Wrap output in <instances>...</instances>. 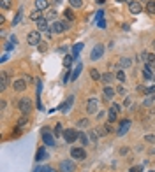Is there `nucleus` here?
Wrapping results in <instances>:
<instances>
[{
	"label": "nucleus",
	"instance_id": "nucleus-1",
	"mask_svg": "<svg viewBox=\"0 0 155 172\" xmlns=\"http://www.w3.org/2000/svg\"><path fill=\"white\" fill-rule=\"evenodd\" d=\"M18 109L21 111V114H30V111H32V100L30 98H20Z\"/></svg>",
	"mask_w": 155,
	"mask_h": 172
},
{
	"label": "nucleus",
	"instance_id": "nucleus-2",
	"mask_svg": "<svg viewBox=\"0 0 155 172\" xmlns=\"http://www.w3.org/2000/svg\"><path fill=\"white\" fill-rule=\"evenodd\" d=\"M55 140H56L55 134H51L50 128H48V127H44V128H42V142H44V144H48V146H53V144H55Z\"/></svg>",
	"mask_w": 155,
	"mask_h": 172
},
{
	"label": "nucleus",
	"instance_id": "nucleus-3",
	"mask_svg": "<svg viewBox=\"0 0 155 172\" xmlns=\"http://www.w3.org/2000/svg\"><path fill=\"white\" fill-rule=\"evenodd\" d=\"M67 30V27H65V21H53L50 25V32L51 33H64Z\"/></svg>",
	"mask_w": 155,
	"mask_h": 172
},
{
	"label": "nucleus",
	"instance_id": "nucleus-4",
	"mask_svg": "<svg viewBox=\"0 0 155 172\" xmlns=\"http://www.w3.org/2000/svg\"><path fill=\"white\" fill-rule=\"evenodd\" d=\"M86 111H88V114H95L97 111H99V98L97 97H90L88 102H86Z\"/></svg>",
	"mask_w": 155,
	"mask_h": 172
},
{
	"label": "nucleus",
	"instance_id": "nucleus-5",
	"mask_svg": "<svg viewBox=\"0 0 155 172\" xmlns=\"http://www.w3.org/2000/svg\"><path fill=\"white\" fill-rule=\"evenodd\" d=\"M27 41L30 46H39V44H41V32H39V30H32V32L28 33Z\"/></svg>",
	"mask_w": 155,
	"mask_h": 172
},
{
	"label": "nucleus",
	"instance_id": "nucleus-6",
	"mask_svg": "<svg viewBox=\"0 0 155 172\" xmlns=\"http://www.w3.org/2000/svg\"><path fill=\"white\" fill-rule=\"evenodd\" d=\"M102 54H104V46L102 44H97V46H94V49H92V53H90V60H99L102 58Z\"/></svg>",
	"mask_w": 155,
	"mask_h": 172
},
{
	"label": "nucleus",
	"instance_id": "nucleus-7",
	"mask_svg": "<svg viewBox=\"0 0 155 172\" xmlns=\"http://www.w3.org/2000/svg\"><path fill=\"white\" fill-rule=\"evenodd\" d=\"M76 170V163L72 160H62L60 161V172H74Z\"/></svg>",
	"mask_w": 155,
	"mask_h": 172
},
{
	"label": "nucleus",
	"instance_id": "nucleus-8",
	"mask_svg": "<svg viewBox=\"0 0 155 172\" xmlns=\"http://www.w3.org/2000/svg\"><path fill=\"white\" fill-rule=\"evenodd\" d=\"M71 156L74 160H85L86 158V151H85V148H72Z\"/></svg>",
	"mask_w": 155,
	"mask_h": 172
},
{
	"label": "nucleus",
	"instance_id": "nucleus-9",
	"mask_svg": "<svg viewBox=\"0 0 155 172\" xmlns=\"http://www.w3.org/2000/svg\"><path fill=\"white\" fill-rule=\"evenodd\" d=\"M78 135H79V134H78L74 128H67L65 132H64V139H65L67 142H76V140H78Z\"/></svg>",
	"mask_w": 155,
	"mask_h": 172
},
{
	"label": "nucleus",
	"instance_id": "nucleus-10",
	"mask_svg": "<svg viewBox=\"0 0 155 172\" xmlns=\"http://www.w3.org/2000/svg\"><path fill=\"white\" fill-rule=\"evenodd\" d=\"M129 11L132 12V14H139V12L143 11L141 2H139V0H131V2H129Z\"/></svg>",
	"mask_w": 155,
	"mask_h": 172
},
{
	"label": "nucleus",
	"instance_id": "nucleus-11",
	"mask_svg": "<svg viewBox=\"0 0 155 172\" xmlns=\"http://www.w3.org/2000/svg\"><path fill=\"white\" fill-rule=\"evenodd\" d=\"M7 86H9V75H7V70H2V74H0V90L4 92Z\"/></svg>",
	"mask_w": 155,
	"mask_h": 172
},
{
	"label": "nucleus",
	"instance_id": "nucleus-12",
	"mask_svg": "<svg viewBox=\"0 0 155 172\" xmlns=\"http://www.w3.org/2000/svg\"><path fill=\"white\" fill-rule=\"evenodd\" d=\"M27 84H28V83L25 79H16L14 83H12V86H14L16 92H25V90H27Z\"/></svg>",
	"mask_w": 155,
	"mask_h": 172
},
{
	"label": "nucleus",
	"instance_id": "nucleus-13",
	"mask_svg": "<svg viewBox=\"0 0 155 172\" xmlns=\"http://www.w3.org/2000/svg\"><path fill=\"white\" fill-rule=\"evenodd\" d=\"M129 128H131V119H123V121H120V128H118V132H116V134H118V135H123Z\"/></svg>",
	"mask_w": 155,
	"mask_h": 172
},
{
	"label": "nucleus",
	"instance_id": "nucleus-14",
	"mask_svg": "<svg viewBox=\"0 0 155 172\" xmlns=\"http://www.w3.org/2000/svg\"><path fill=\"white\" fill-rule=\"evenodd\" d=\"M102 93H104V98L106 100H113V97H115V90H113V88H111V84L109 86H104V88H102Z\"/></svg>",
	"mask_w": 155,
	"mask_h": 172
},
{
	"label": "nucleus",
	"instance_id": "nucleus-15",
	"mask_svg": "<svg viewBox=\"0 0 155 172\" xmlns=\"http://www.w3.org/2000/svg\"><path fill=\"white\" fill-rule=\"evenodd\" d=\"M37 30L39 32H48V30H50V23H48L46 18H42V19L37 21Z\"/></svg>",
	"mask_w": 155,
	"mask_h": 172
},
{
	"label": "nucleus",
	"instance_id": "nucleus-16",
	"mask_svg": "<svg viewBox=\"0 0 155 172\" xmlns=\"http://www.w3.org/2000/svg\"><path fill=\"white\" fill-rule=\"evenodd\" d=\"M78 140H79V144L83 146H88V144H92V142H90V137L86 134H85V132H79V135H78Z\"/></svg>",
	"mask_w": 155,
	"mask_h": 172
},
{
	"label": "nucleus",
	"instance_id": "nucleus-17",
	"mask_svg": "<svg viewBox=\"0 0 155 172\" xmlns=\"http://www.w3.org/2000/svg\"><path fill=\"white\" fill-rule=\"evenodd\" d=\"M50 7V2L48 0H35V9H39V11H46Z\"/></svg>",
	"mask_w": 155,
	"mask_h": 172
},
{
	"label": "nucleus",
	"instance_id": "nucleus-18",
	"mask_svg": "<svg viewBox=\"0 0 155 172\" xmlns=\"http://www.w3.org/2000/svg\"><path fill=\"white\" fill-rule=\"evenodd\" d=\"M42 18H44V16H42V11H39V9H35V11L30 12V19L35 21V23H37L39 19H42Z\"/></svg>",
	"mask_w": 155,
	"mask_h": 172
},
{
	"label": "nucleus",
	"instance_id": "nucleus-19",
	"mask_svg": "<svg viewBox=\"0 0 155 172\" xmlns=\"http://www.w3.org/2000/svg\"><path fill=\"white\" fill-rule=\"evenodd\" d=\"M72 102H74V97L71 95V97H69V98L65 100V104L62 105V113H67V111H69V109L72 107Z\"/></svg>",
	"mask_w": 155,
	"mask_h": 172
},
{
	"label": "nucleus",
	"instance_id": "nucleus-20",
	"mask_svg": "<svg viewBox=\"0 0 155 172\" xmlns=\"http://www.w3.org/2000/svg\"><path fill=\"white\" fill-rule=\"evenodd\" d=\"M27 121H28V114H23L21 118H20V121H18L16 128L18 130H23V128H25V125H27Z\"/></svg>",
	"mask_w": 155,
	"mask_h": 172
},
{
	"label": "nucleus",
	"instance_id": "nucleus-21",
	"mask_svg": "<svg viewBox=\"0 0 155 172\" xmlns=\"http://www.w3.org/2000/svg\"><path fill=\"white\" fill-rule=\"evenodd\" d=\"M102 83H104L106 86H109L111 83H113V74H111V72H106V74H102Z\"/></svg>",
	"mask_w": 155,
	"mask_h": 172
},
{
	"label": "nucleus",
	"instance_id": "nucleus-22",
	"mask_svg": "<svg viewBox=\"0 0 155 172\" xmlns=\"http://www.w3.org/2000/svg\"><path fill=\"white\" fill-rule=\"evenodd\" d=\"M143 77H144V79H148V81H153L155 79V74L148 69V67H144V69H143Z\"/></svg>",
	"mask_w": 155,
	"mask_h": 172
},
{
	"label": "nucleus",
	"instance_id": "nucleus-23",
	"mask_svg": "<svg viewBox=\"0 0 155 172\" xmlns=\"http://www.w3.org/2000/svg\"><path fill=\"white\" fill-rule=\"evenodd\" d=\"M83 70V65L81 63H78L76 65V69L72 70V74H71V81H74V79H78V75H79V72Z\"/></svg>",
	"mask_w": 155,
	"mask_h": 172
},
{
	"label": "nucleus",
	"instance_id": "nucleus-24",
	"mask_svg": "<svg viewBox=\"0 0 155 172\" xmlns=\"http://www.w3.org/2000/svg\"><path fill=\"white\" fill-rule=\"evenodd\" d=\"M146 12H148L150 16H155V0H150L148 4H146Z\"/></svg>",
	"mask_w": 155,
	"mask_h": 172
},
{
	"label": "nucleus",
	"instance_id": "nucleus-25",
	"mask_svg": "<svg viewBox=\"0 0 155 172\" xmlns=\"http://www.w3.org/2000/svg\"><path fill=\"white\" fill-rule=\"evenodd\" d=\"M90 77H92L94 81H100V79H102V75H100V72L97 69H90Z\"/></svg>",
	"mask_w": 155,
	"mask_h": 172
},
{
	"label": "nucleus",
	"instance_id": "nucleus-26",
	"mask_svg": "<svg viewBox=\"0 0 155 172\" xmlns=\"http://www.w3.org/2000/svg\"><path fill=\"white\" fill-rule=\"evenodd\" d=\"M69 6L72 9H79V7H83V0H69Z\"/></svg>",
	"mask_w": 155,
	"mask_h": 172
},
{
	"label": "nucleus",
	"instance_id": "nucleus-27",
	"mask_svg": "<svg viewBox=\"0 0 155 172\" xmlns=\"http://www.w3.org/2000/svg\"><path fill=\"white\" fill-rule=\"evenodd\" d=\"M136 92L141 93V95H146V93H148V86H144V84H138V86H136Z\"/></svg>",
	"mask_w": 155,
	"mask_h": 172
},
{
	"label": "nucleus",
	"instance_id": "nucleus-28",
	"mask_svg": "<svg viewBox=\"0 0 155 172\" xmlns=\"http://www.w3.org/2000/svg\"><path fill=\"white\" fill-rule=\"evenodd\" d=\"M44 158H46V151L41 148V149L37 151V155H35V160H37V161H42Z\"/></svg>",
	"mask_w": 155,
	"mask_h": 172
},
{
	"label": "nucleus",
	"instance_id": "nucleus-29",
	"mask_svg": "<svg viewBox=\"0 0 155 172\" xmlns=\"http://www.w3.org/2000/svg\"><path fill=\"white\" fill-rule=\"evenodd\" d=\"M81 48H83V44L81 42L76 44V46L72 48V56H74V58H78V54H79V51H81Z\"/></svg>",
	"mask_w": 155,
	"mask_h": 172
},
{
	"label": "nucleus",
	"instance_id": "nucleus-30",
	"mask_svg": "<svg viewBox=\"0 0 155 172\" xmlns=\"http://www.w3.org/2000/svg\"><path fill=\"white\" fill-rule=\"evenodd\" d=\"M64 16H65L69 21H72V19H74V12H72V9H69V7H67L65 11H64Z\"/></svg>",
	"mask_w": 155,
	"mask_h": 172
},
{
	"label": "nucleus",
	"instance_id": "nucleus-31",
	"mask_svg": "<svg viewBox=\"0 0 155 172\" xmlns=\"http://www.w3.org/2000/svg\"><path fill=\"white\" fill-rule=\"evenodd\" d=\"M116 79L120 81V83H125V79H127V77H125V72H123V70H116Z\"/></svg>",
	"mask_w": 155,
	"mask_h": 172
},
{
	"label": "nucleus",
	"instance_id": "nucleus-32",
	"mask_svg": "<svg viewBox=\"0 0 155 172\" xmlns=\"http://www.w3.org/2000/svg\"><path fill=\"white\" fill-rule=\"evenodd\" d=\"M0 6H2L4 11H7V9H11V7H12V0H2V4H0Z\"/></svg>",
	"mask_w": 155,
	"mask_h": 172
},
{
	"label": "nucleus",
	"instance_id": "nucleus-33",
	"mask_svg": "<svg viewBox=\"0 0 155 172\" xmlns=\"http://www.w3.org/2000/svg\"><path fill=\"white\" fill-rule=\"evenodd\" d=\"M72 62H74V56H72V54H67L65 58H64V65H65V67H71Z\"/></svg>",
	"mask_w": 155,
	"mask_h": 172
},
{
	"label": "nucleus",
	"instance_id": "nucleus-34",
	"mask_svg": "<svg viewBox=\"0 0 155 172\" xmlns=\"http://www.w3.org/2000/svg\"><path fill=\"white\" fill-rule=\"evenodd\" d=\"M116 118H118V114H116V113H113V111H109V113H108V121H109V123H115Z\"/></svg>",
	"mask_w": 155,
	"mask_h": 172
},
{
	"label": "nucleus",
	"instance_id": "nucleus-35",
	"mask_svg": "<svg viewBox=\"0 0 155 172\" xmlns=\"http://www.w3.org/2000/svg\"><path fill=\"white\" fill-rule=\"evenodd\" d=\"M53 134H55V137H58L60 134H64V130H62V125H60V123L55 125V130H53Z\"/></svg>",
	"mask_w": 155,
	"mask_h": 172
},
{
	"label": "nucleus",
	"instance_id": "nucleus-36",
	"mask_svg": "<svg viewBox=\"0 0 155 172\" xmlns=\"http://www.w3.org/2000/svg\"><path fill=\"white\" fill-rule=\"evenodd\" d=\"M146 97H150V98H153V100H155V84L148 86V93H146Z\"/></svg>",
	"mask_w": 155,
	"mask_h": 172
},
{
	"label": "nucleus",
	"instance_id": "nucleus-37",
	"mask_svg": "<svg viewBox=\"0 0 155 172\" xmlns=\"http://www.w3.org/2000/svg\"><path fill=\"white\" fill-rule=\"evenodd\" d=\"M138 60H141V62H144V63H148V53L143 51L141 54H138Z\"/></svg>",
	"mask_w": 155,
	"mask_h": 172
},
{
	"label": "nucleus",
	"instance_id": "nucleus-38",
	"mask_svg": "<svg viewBox=\"0 0 155 172\" xmlns=\"http://www.w3.org/2000/svg\"><path fill=\"white\" fill-rule=\"evenodd\" d=\"M120 67H125V69L131 67V60L129 58H120Z\"/></svg>",
	"mask_w": 155,
	"mask_h": 172
},
{
	"label": "nucleus",
	"instance_id": "nucleus-39",
	"mask_svg": "<svg viewBox=\"0 0 155 172\" xmlns=\"http://www.w3.org/2000/svg\"><path fill=\"white\" fill-rule=\"evenodd\" d=\"M109 111H113V113H120V105L118 104H115V102H111V105H109Z\"/></svg>",
	"mask_w": 155,
	"mask_h": 172
},
{
	"label": "nucleus",
	"instance_id": "nucleus-40",
	"mask_svg": "<svg viewBox=\"0 0 155 172\" xmlns=\"http://www.w3.org/2000/svg\"><path fill=\"white\" fill-rule=\"evenodd\" d=\"M21 16H23V9H20V11H18V14H16V18H14V21H12V25H18V23H20V19H21Z\"/></svg>",
	"mask_w": 155,
	"mask_h": 172
},
{
	"label": "nucleus",
	"instance_id": "nucleus-41",
	"mask_svg": "<svg viewBox=\"0 0 155 172\" xmlns=\"http://www.w3.org/2000/svg\"><path fill=\"white\" fill-rule=\"evenodd\" d=\"M76 125L79 127V128H81V127H88L90 123H88V119L85 118V119H78V123H76Z\"/></svg>",
	"mask_w": 155,
	"mask_h": 172
},
{
	"label": "nucleus",
	"instance_id": "nucleus-42",
	"mask_svg": "<svg viewBox=\"0 0 155 172\" xmlns=\"http://www.w3.org/2000/svg\"><path fill=\"white\" fill-rule=\"evenodd\" d=\"M88 137H90V142H97V137H99V135H97V132H95V130H92Z\"/></svg>",
	"mask_w": 155,
	"mask_h": 172
},
{
	"label": "nucleus",
	"instance_id": "nucleus-43",
	"mask_svg": "<svg viewBox=\"0 0 155 172\" xmlns=\"http://www.w3.org/2000/svg\"><path fill=\"white\" fill-rule=\"evenodd\" d=\"M95 132H97V135H106V134H108V130H106L104 127H97Z\"/></svg>",
	"mask_w": 155,
	"mask_h": 172
},
{
	"label": "nucleus",
	"instance_id": "nucleus-44",
	"mask_svg": "<svg viewBox=\"0 0 155 172\" xmlns=\"http://www.w3.org/2000/svg\"><path fill=\"white\" fill-rule=\"evenodd\" d=\"M144 140H146V142H150V144H153V142H155V135H152V134L144 135Z\"/></svg>",
	"mask_w": 155,
	"mask_h": 172
},
{
	"label": "nucleus",
	"instance_id": "nucleus-45",
	"mask_svg": "<svg viewBox=\"0 0 155 172\" xmlns=\"http://www.w3.org/2000/svg\"><path fill=\"white\" fill-rule=\"evenodd\" d=\"M46 18V19H55V18H56V11H50V12H48V16H44Z\"/></svg>",
	"mask_w": 155,
	"mask_h": 172
},
{
	"label": "nucleus",
	"instance_id": "nucleus-46",
	"mask_svg": "<svg viewBox=\"0 0 155 172\" xmlns=\"http://www.w3.org/2000/svg\"><path fill=\"white\" fill-rule=\"evenodd\" d=\"M152 104H153V98L146 97V98H144V102H143V105H146V107H150V105H152Z\"/></svg>",
	"mask_w": 155,
	"mask_h": 172
},
{
	"label": "nucleus",
	"instance_id": "nucleus-47",
	"mask_svg": "<svg viewBox=\"0 0 155 172\" xmlns=\"http://www.w3.org/2000/svg\"><path fill=\"white\" fill-rule=\"evenodd\" d=\"M129 172H143V167H141V165H136V167H132Z\"/></svg>",
	"mask_w": 155,
	"mask_h": 172
},
{
	"label": "nucleus",
	"instance_id": "nucleus-48",
	"mask_svg": "<svg viewBox=\"0 0 155 172\" xmlns=\"http://www.w3.org/2000/svg\"><path fill=\"white\" fill-rule=\"evenodd\" d=\"M146 67H148V69L155 74V62H148V63H146Z\"/></svg>",
	"mask_w": 155,
	"mask_h": 172
},
{
	"label": "nucleus",
	"instance_id": "nucleus-49",
	"mask_svg": "<svg viewBox=\"0 0 155 172\" xmlns=\"http://www.w3.org/2000/svg\"><path fill=\"white\" fill-rule=\"evenodd\" d=\"M123 105H125V107H131V105H132V98H125V100H123Z\"/></svg>",
	"mask_w": 155,
	"mask_h": 172
},
{
	"label": "nucleus",
	"instance_id": "nucleus-50",
	"mask_svg": "<svg viewBox=\"0 0 155 172\" xmlns=\"http://www.w3.org/2000/svg\"><path fill=\"white\" fill-rule=\"evenodd\" d=\"M104 128L108 130V134H109V132H113V127H111V123H106V125H104Z\"/></svg>",
	"mask_w": 155,
	"mask_h": 172
},
{
	"label": "nucleus",
	"instance_id": "nucleus-51",
	"mask_svg": "<svg viewBox=\"0 0 155 172\" xmlns=\"http://www.w3.org/2000/svg\"><path fill=\"white\" fill-rule=\"evenodd\" d=\"M116 92L120 93V95H125V88H123V86H118V90H116Z\"/></svg>",
	"mask_w": 155,
	"mask_h": 172
},
{
	"label": "nucleus",
	"instance_id": "nucleus-52",
	"mask_svg": "<svg viewBox=\"0 0 155 172\" xmlns=\"http://www.w3.org/2000/svg\"><path fill=\"white\" fill-rule=\"evenodd\" d=\"M102 18H104V12H102V11H99V12H97V19H99V21H100Z\"/></svg>",
	"mask_w": 155,
	"mask_h": 172
},
{
	"label": "nucleus",
	"instance_id": "nucleus-53",
	"mask_svg": "<svg viewBox=\"0 0 155 172\" xmlns=\"http://www.w3.org/2000/svg\"><path fill=\"white\" fill-rule=\"evenodd\" d=\"M46 169H48V167H37L35 172H46Z\"/></svg>",
	"mask_w": 155,
	"mask_h": 172
},
{
	"label": "nucleus",
	"instance_id": "nucleus-54",
	"mask_svg": "<svg viewBox=\"0 0 155 172\" xmlns=\"http://www.w3.org/2000/svg\"><path fill=\"white\" fill-rule=\"evenodd\" d=\"M97 25H99V28H104V27H106V21H104V19H100Z\"/></svg>",
	"mask_w": 155,
	"mask_h": 172
},
{
	"label": "nucleus",
	"instance_id": "nucleus-55",
	"mask_svg": "<svg viewBox=\"0 0 155 172\" xmlns=\"http://www.w3.org/2000/svg\"><path fill=\"white\" fill-rule=\"evenodd\" d=\"M150 156H155V148H152V149H150Z\"/></svg>",
	"mask_w": 155,
	"mask_h": 172
},
{
	"label": "nucleus",
	"instance_id": "nucleus-56",
	"mask_svg": "<svg viewBox=\"0 0 155 172\" xmlns=\"http://www.w3.org/2000/svg\"><path fill=\"white\" fill-rule=\"evenodd\" d=\"M46 172H56L55 169H51V167H48V169H46Z\"/></svg>",
	"mask_w": 155,
	"mask_h": 172
},
{
	"label": "nucleus",
	"instance_id": "nucleus-57",
	"mask_svg": "<svg viewBox=\"0 0 155 172\" xmlns=\"http://www.w3.org/2000/svg\"><path fill=\"white\" fill-rule=\"evenodd\" d=\"M97 4H104V0H97Z\"/></svg>",
	"mask_w": 155,
	"mask_h": 172
},
{
	"label": "nucleus",
	"instance_id": "nucleus-58",
	"mask_svg": "<svg viewBox=\"0 0 155 172\" xmlns=\"http://www.w3.org/2000/svg\"><path fill=\"white\" fill-rule=\"evenodd\" d=\"M116 2H131V0H116Z\"/></svg>",
	"mask_w": 155,
	"mask_h": 172
},
{
	"label": "nucleus",
	"instance_id": "nucleus-59",
	"mask_svg": "<svg viewBox=\"0 0 155 172\" xmlns=\"http://www.w3.org/2000/svg\"><path fill=\"white\" fill-rule=\"evenodd\" d=\"M139 2H146V4H148V2H150V0H139Z\"/></svg>",
	"mask_w": 155,
	"mask_h": 172
},
{
	"label": "nucleus",
	"instance_id": "nucleus-60",
	"mask_svg": "<svg viewBox=\"0 0 155 172\" xmlns=\"http://www.w3.org/2000/svg\"><path fill=\"white\" fill-rule=\"evenodd\" d=\"M55 4H60V0H55Z\"/></svg>",
	"mask_w": 155,
	"mask_h": 172
},
{
	"label": "nucleus",
	"instance_id": "nucleus-61",
	"mask_svg": "<svg viewBox=\"0 0 155 172\" xmlns=\"http://www.w3.org/2000/svg\"><path fill=\"white\" fill-rule=\"evenodd\" d=\"M153 84H155V79H153Z\"/></svg>",
	"mask_w": 155,
	"mask_h": 172
},
{
	"label": "nucleus",
	"instance_id": "nucleus-62",
	"mask_svg": "<svg viewBox=\"0 0 155 172\" xmlns=\"http://www.w3.org/2000/svg\"><path fill=\"white\" fill-rule=\"evenodd\" d=\"M152 172H153V170H152Z\"/></svg>",
	"mask_w": 155,
	"mask_h": 172
}]
</instances>
